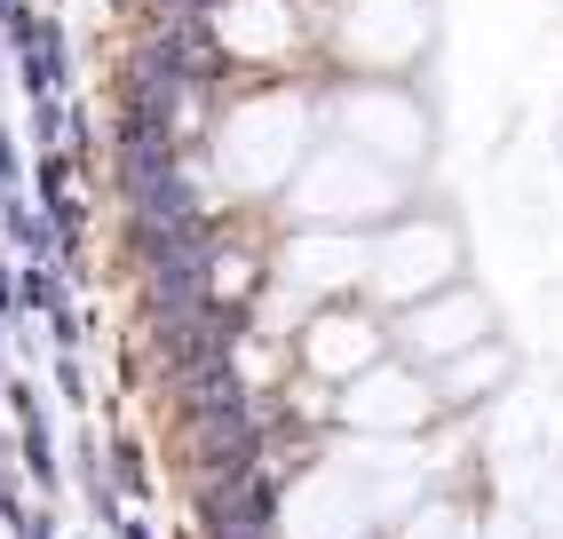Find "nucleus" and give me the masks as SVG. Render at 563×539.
Instances as JSON below:
<instances>
[{
	"label": "nucleus",
	"mask_w": 563,
	"mask_h": 539,
	"mask_svg": "<svg viewBox=\"0 0 563 539\" xmlns=\"http://www.w3.org/2000/svg\"><path fill=\"white\" fill-rule=\"evenodd\" d=\"M294 207H302L310 230H350V222H373L397 207V167L365 160L357 143H333L325 160H310L302 190H294Z\"/></svg>",
	"instance_id": "obj_1"
},
{
	"label": "nucleus",
	"mask_w": 563,
	"mask_h": 539,
	"mask_svg": "<svg viewBox=\"0 0 563 539\" xmlns=\"http://www.w3.org/2000/svg\"><path fill=\"white\" fill-rule=\"evenodd\" d=\"M453 270H461V239L444 222H397L373 239V270H365V286L382 294V301H429L453 286Z\"/></svg>",
	"instance_id": "obj_2"
},
{
	"label": "nucleus",
	"mask_w": 563,
	"mask_h": 539,
	"mask_svg": "<svg viewBox=\"0 0 563 539\" xmlns=\"http://www.w3.org/2000/svg\"><path fill=\"white\" fill-rule=\"evenodd\" d=\"M437 405H444V397H437L412 365H373V373L350 381L342 420H350V429H365V437H412Z\"/></svg>",
	"instance_id": "obj_3"
},
{
	"label": "nucleus",
	"mask_w": 563,
	"mask_h": 539,
	"mask_svg": "<svg viewBox=\"0 0 563 539\" xmlns=\"http://www.w3.org/2000/svg\"><path fill=\"white\" fill-rule=\"evenodd\" d=\"M484 333H493V310H484V294H468V286H444L429 301H412L405 326H397V341L412 358H429V365H453L461 350H476Z\"/></svg>",
	"instance_id": "obj_4"
},
{
	"label": "nucleus",
	"mask_w": 563,
	"mask_h": 539,
	"mask_svg": "<svg viewBox=\"0 0 563 539\" xmlns=\"http://www.w3.org/2000/svg\"><path fill=\"white\" fill-rule=\"evenodd\" d=\"M342 135L365 151V160H382V167H412V160H421V143H429L421 111H412L405 96H389V88L342 96Z\"/></svg>",
	"instance_id": "obj_5"
},
{
	"label": "nucleus",
	"mask_w": 563,
	"mask_h": 539,
	"mask_svg": "<svg viewBox=\"0 0 563 539\" xmlns=\"http://www.w3.org/2000/svg\"><path fill=\"white\" fill-rule=\"evenodd\" d=\"M421 41H429L421 0H357V9L342 16V48L357 64H405Z\"/></svg>",
	"instance_id": "obj_6"
},
{
	"label": "nucleus",
	"mask_w": 563,
	"mask_h": 539,
	"mask_svg": "<svg viewBox=\"0 0 563 539\" xmlns=\"http://www.w3.org/2000/svg\"><path fill=\"white\" fill-rule=\"evenodd\" d=\"M294 160H302V111L294 103H271V111H246L239 120V143H231L239 183H278Z\"/></svg>",
	"instance_id": "obj_7"
},
{
	"label": "nucleus",
	"mask_w": 563,
	"mask_h": 539,
	"mask_svg": "<svg viewBox=\"0 0 563 539\" xmlns=\"http://www.w3.org/2000/svg\"><path fill=\"white\" fill-rule=\"evenodd\" d=\"M365 270H373V246L357 239V230H302L294 254H286V278L302 294H342V286L365 278Z\"/></svg>",
	"instance_id": "obj_8"
},
{
	"label": "nucleus",
	"mask_w": 563,
	"mask_h": 539,
	"mask_svg": "<svg viewBox=\"0 0 563 539\" xmlns=\"http://www.w3.org/2000/svg\"><path fill=\"white\" fill-rule=\"evenodd\" d=\"M302 358H310V373H325V381H357V373L382 365V326H373V318H350V310H325V318L302 333Z\"/></svg>",
	"instance_id": "obj_9"
},
{
	"label": "nucleus",
	"mask_w": 563,
	"mask_h": 539,
	"mask_svg": "<svg viewBox=\"0 0 563 539\" xmlns=\"http://www.w3.org/2000/svg\"><path fill=\"white\" fill-rule=\"evenodd\" d=\"M500 373H508V358L493 350V341H476V350H461L453 365H437V397L444 405H476V397L500 389Z\"/></svg>",
	"instance_id": "obj_10"
},
{
	"label": "nucleus",
	"mask_w": 563,
	"mask_h": 539,
	"mask_svg": "<svg viewBox=\"0 0 563 539\" xmlns=\"http://www.w3.org/2000/svg\"><path fill=\"white\" fill-rule=\"evenodd\" d=\"M405 539H461V516H453V508H421Z\"/></svg>",
	"instance_id": "obj_11"
},
{
	"label": "nucleus",
	"mask_w": 563,
	"mask_h": 539,
	"mask_svg": "<svg viewBox=\"0 0 563 539\" xmlns=\"http://www.w3.org/2000/svg\"><path fill=\"white\" fill-rule=\"evenodd\" d=\"M0 539H9V531H0Z\"/></svg>",
	"instance_id": "obj_12"
}]
</instances>
